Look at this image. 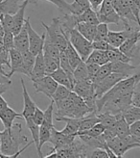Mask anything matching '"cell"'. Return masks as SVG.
Returning a JSON list of instances; mask_svg holds the SVG:
<instances>
[{
	"label": "cell",
	"mask_w": 140,
	"mask_h": 158,
	"mask_svg": "<svg viewBox=\"0 0 140 158\" xmlns=\"http://www.w3.org/2000/svg\"><path fill=\"white\" fill-rule=\"evenodd\" d=\"M28 142L27 137L23 134L22 124L17 123L13 124L11 128H5L1 131V145H0V152L4 155V158H14L18 157L30 145L34 143L29 142L24 146V148L19 149L20 145Z\"/></svg>",
	"instance_id": "1"
},
{
	"label": "cell",
	"mask_w": 140,
	"mask_h": 158,
	"mask_svg": "<svg viewBox=\"0 0 140 158\" xmlns=\"http://www.w3.org/2000/svg\"><path fill=\"white\" fill-rule=\"evenodd\" d=\"M56 117H69L82 118L84 116L93 112L87 105L84 100L75 94L73 91L69 94V96L60 103L57 104Z\"/></svg>",
	"instance_id": "2"
},
{
	"label": "cell",
	"mask_w": 140,
	"mask_h": 158,
	"mask_svg": "<svg viewBox=\"0 0 140 158\" xmlns=\"http://www.w3.org/2000/svg\"><path fill=\"white\" fill-rule=\"evenodd\" d=\"M64 34L66 35L69 42L74 46V48L79 53L83 61H87L88 55L93 50L92 42L85 39L76 28H64Z\"/></svg>",
	"instance_id": "3"
},
{
	"label": "cell",
	"mask_w": 140,
	"mask_h": 158,
	"mask_svg": "<svg viewBox=\"0 0 140 158\" xmlns=\"http://www.w3.org/2000/svg\"><path fill=\"white\" fill-rule=\"evenodd\" d=\"M41 24L44 26L46 30V33H45L46 36L58 45L60 51V52L65 51L67 43H68V39L66 35L64 34L63 26H61L60 19V18L53 19L50 25L45 24L44 22H41Z\"/></svg>",
	"instance_id": "4"
},
{
	"label": "cell",
	"mask_w": 140,
	"mask_h": 158,
	"mask_svg": "<svg viewBox=\"0 0 140 158\" xmlns=\"http://www.w3.org/2000/svg\"><path fill=\"white\" fill-rule=\"evenodd\" d=\"M107 145L115 153L116 157L118 158L124 156L125 153L131 148H140V145L130 134H129V135L125 137H117V136L112 137L107 141Z\"/></svg>",
	"instance_id": "5"
},
{
	"label": "cell",
	"mask_w": 140,
	"mask_h": 158,
	"mask_svg": "<svg viewBox=\"0 0 140 158\" xmlns=\"http://www.w3.org/2000/svg\"><path fill=\"white\" fill-rule=\"evenodd\" d=\"M96 13L99 22L107 24H118L121 20L119 14L114 9L112 0H104Z\"/></svg>",
	"instance_id": "6"
},
{
	"label": "cell",
	"mask_w": 140,
	"mask_h": 158,
	"mask_svg": "<svg viewBox=\"0 0 140 158\" xmlns=\"http://www.w3.org/2000/svg\"><path fill=\"white\" fill-rule=\"evenodd\" d=\"M33 86L36 90V93L43 94L47 98L52 99L53 94H54V93H55V91L57 90L59 84L54 80L50 75L46 74L43 77L34 81Z\"/></svg>",
	"instance_id": "7"
},
{
	"label": "cell",
	"mask_w": 140,
	"mask_h": 158,
	"mask_svg": "<svg viewBox=\"0 0 140 158\" xmlns=\"http://www.w3.org/2000/svg\"><path fill=\"white\" fill-rule=\"evenodd\" d=\"M124 78H126L124 75L115 73H111V74H108L107 76L103 78L102 80H100L99 82H97L95 84L93 83L94 88H95L96 98H101L107 91H110L115 84H117L120 80H122Z\"/></svg>",
	"instance_id": "8"
},
{
	"label": "cell",
	"mask_w": 140,
	"mask_h": 158,
	"mask_svg": "<svg viewBox=\"0 0 140 158\" xmlns=\"http://www.w3.org/2000/svg\"><path fill=\"white\" fill-rule=\"evenodd\" d=\"M139 26L134 28L131 27L130 24L125 25V29L121 31H108V36H107V43L110 45L114 47H120V45L126 41V40L131 35L134 34L135 31L139 30Z\"/></svg>",
	"instance_id": "9"
},
{
	"label": "cell",
	"mask_w": 140,
	"mask_h": 158,
	"mask_svg": "<svg viewBox=\"0 0 140 158\" xmlns=\"http://www.w3.org/2000/svg\"><path fill=\"white\" fill-rule=\"evenodd\" d=\"M25 23L27 26L28 36H29V50L32 52L35 56H37V53L43 49L45 33H43L41 36L40 34H37L33 29L32 25L30 24V18L26 19Z\"/></svg>",
	"instance_id": "10"
},
{
	"label": "cell",
	"mask_w": 140,
	"mask_h": 158,
	"mask_svg": "<svg viewBox=\"0 0 140 158\" xmlns=\"http://www.w3.org/2000/svg\"><path fill=\"white\" fill-rule=\"evenodd\" d=\"M20 82H21V87H22V94H23V111H22V118H24L25 122L30 121V120H33V115L34 112L36 110V103L34 102V100L31 98L30 94L26 89V86L24 84V79L21 78L20 79Z\"/></svg>",
	"instance_id": "11"
},
{
	"label": "cell",
	"mask_w": 140,
	"mask_h": 158,
	"mask_svg": "<svg viewBox=\"0 0 140 158\" xmlns=\"http://www.w3.org/2000/svg\"><path fill=\"white\" fill-rule=\"evenodd\" d=\"M76 136L77 135H66V134L55 129V127H54L51 132V137L49 142L53 145L52 148L59 149L68 147L75 140Z\"/></svg>",
	"instance_id": "12"
},
{
	"label": "cell",
	"mask_w": 140,
	"mask_h": 158,
	"mask_svg": "<svg viewBox=\"0 0 140 158\" xmlns=\"http://www.w3.org/2000/svg\"><path fill=\"white\" fill-rule=\"evenodd\" d=\"M139 30L135 31L134 34H131L119 47V49L123 53H125L127 56H129L130 58L136 57L138 55V53H139V51H140L139 46L137 45V44L139 42L138 41V32H139Z\"/></svg>",
	"instance_id": "13"
},
{
	"label": "cell",
	"mask_w": 140,
	"mask_h": 158,
	"mask_svg": "<svg viewBox=\"0 0 140 158\" xmlns=\"http://www.w3.org/2000/svg\"><path fill=\"white\" fill-rule=\"evenodd\" d=\"M55 120L57 122L66 123L65 127L63 130H60L63 133L66 134V135H77V133L80 130L82 118H69V117H56Z\"/></svg>",
	"instance_id": "14"
},
{
	"label": "cell",
	"mask_w": 140,
	"mask_h": 158,
	"mask_svg": "<svg viewBox=\"0 0 140 158\" xmlns=\"http://www.w3.org/2000/svg\"><path fill=\"white\" fill-rule=\"evenodd\" d=\"M14 47L19 50L21 53H24L29 50V36L26 23L21 28L19 32L14 35Z\"/></svg>",
	"instance_id": "15"
},
{
	"label": "cell",
	"mask_w": 140,
	"mask_h": 158,
	"mask_svg": "<svg viewBox=\"0 0 140 158\" xmlns=\"http://www.w3.org/2000/svg\"><path fill=\"white\" fill-rule=\"evenodd\" d=\"M46 75V69H45V63H44V57H43V49L37 53L36 56L34 68L32 69V73L30 75V79L32 82L37 80L41 77Z\"/></svg>",
	"instance_id": "16"
},
{
	"label": "cell",
	"mask_w": 140,
	"mask_h": 158,
	"mask_svg": "<svg viewBox=\"0 0 140 158\" xmlns=\"http://www.w3.org/2000/svg\"><path fill=\"white\" fill-rule=\"evenodd\" d=\"M22 118V114L14 111V110L11 108L9 105H8L3 111L0 112V121L2 122L5 128H11L14 121L17 120V118Z\"/></svg>",
	"instance_id": "17"
},
{
	"label": "cell",
	"mask_w": 140,
	"mask_h": 158,
	"mask_svg": "<svg viewBox=\"0 0 140 158\" xmlns=\"http://www.w3.org/2000/svg\"><path fill=\"white\" fill-rule=\"evenodd\" d=\"M28 3H29V0H24L23 3L21 4L20 8L18 9V11L14 15H13V18H14L13 33H14V35H17L25 24L26 19L24 18V15H25V10H26V7L28 6Z\"/></svg>",
	"instance_id": "18"
},
{
	"label": "cell",
	"mask_w": 140,
	"mask_h": 158,
	"mask_svg": "<svg viewBox=\"0 0 140 158\" xmlns=\"http://www.w3.org/2000/svg\"><path fill=\"white\" fill-rule=\"evenodd\" d=\"M111 68V73H115L121 75H124L125 77H129L134 74V72L136 66L130 65V63L125 62H110Z\"/></svg>",
	"instance_id": "19"
},
{
	"label": "cell",
	"mask_w": 140,
	"mask_h": 158,
	"mask_svg": "<svg viewBox=\"0 0 140 158\" xmlns=\"http://www.w3.org/2000/svg\"><path fill=\"white\" fill-rule=\"evenodd\" d=\"M9 54H10V72L8 76L11 77L12 75H14V73H18V70L19 69V68L22 65V61H23V55L22 53L18 50L17 48H11L9 50Z\"/></svg>",
	"instance_id": "20"
},
{
	"label": "cell",
	"mask_w": 140,
	"mask_h": 158,
	"mask_svg": "<svg viewBox=\"0 0 140 158\" xmlns=\"http://www.w3.org/2000/svg\"><path fill=\"white\" fill-rule=\"evenodd\" d=\"M22 55H23L22 65L19 68V69L18 70V73L25 74L26 76L30 77L31 73H32V69L34 68L36 56L30 50H28V51H26L24 53H22Z\"/></svg>",
	"instance_id": "21"
},
{
	"label": "cell",
	"mask_w": 140,
	"mask_h": 158,
	"mask_svg": "<svg viewBox=\"0 0 140 158\" xmlns=\"http://www.w3.org/2000/svg\"><path fill=\"white\" fill-rule=\"evenodd\" d=\"M48 75H50L59 85H64L71 91L73 90L74 82L72 81V79L69 77V75L60 67H59L55 72H53L51 74H48Z\"/></svg>",
	"instance_id": "22"
},
{
	"label": "cell",
	"mask_w": 140,
	"mask_h": 158,
	"mask_svg": "<svg viewBox=\"0 0 140 158\" xmlns=\"http://www.w3.org/2000/svg\"><path fill=\"white\" fill-rule=\"evenodd\" d=\"M24 0H0V14L14 15Z\"/></svg>",
	"instance_id": "23"
},
{
	"label": "cell",
	"mask_w": 140,
	"mask_h": 158,
	"mask_svg": "<svg viewBox=\"0 0 140 158\" xmlns=\"http://www.w3.org/2000/svg\"><path fill=\"white\" fill-rule=\"evenodd\" d=\"M79 32L88 41L93 42V40L95 38L96 35V24H91V23L88 22H79L77 23V25L75 27Z\"/></svg>",
	"instance_id": "24"
},
{
	"label": "cell",
	"mask_w": 140,
	"mask_h": 158,
	"mask_svg": "<svg viewBox=\"0 0 140 158\" xmlns=\"http://www.w3.org/2000/svg\"><path fill=\"white\" fill-rule=\"evenodd\" d=\"M76 22H88L91 23V24H99V19L97 17V13L92 9V8H88L84 12H83L80 15H74Z\"/></svg>",
	"instance_id": "25"
},
{
	"label": "cell",
	"mask_w": 140,
	"mask_h": 158,
	"mask_svg": "<svg viewBox=\"0 0 140 158\" xmlns=\"http://www.w3.org/2000/svg\"><path fill=\"white\" fill-rule=\"evenodd\" d=\"M108 62L110 60H108L107 51L97 49H93L85 61V63H92V64H97L99 66H103Z\"/></svg>",
	"instance_id": "26"
},
{
	"label": "cell",
	"mask_w": 140,
	"mask_h": 158,
	"mask_svg": "<svg viewBox=\"0 0 140 158\" xmlns=\"http://www.w3.org/2000/svg\"><path fill=\"white\" fill-rule=\"evenodd\" d=\"M107 57L110 62H125V63H130L131 58H130L129 56L125 53H123L118 47H114L110 45L108 48L107 50Z\"/></svg>",
	"instance_id": "27"
},
{
	"label": "cell",
	"mask_w": 140,
	"mask_h": 158,
	"mask_svg": "<svg viewBox=\"0 0 140 158\" xmlns=\"http://www.w3.org/2000/svg\"><path fill=\"white\" fill-rule=\"evenodd\" d=\"M123 117L129 124L134 123L136 121H140V107L134 104L130 105L127 109L122 112Z\"/></svg>",
	"instance_id": "28"
},
{
	"label": "cell",
	"mask_w": 140,
	"mask_h": 158,
	"mask_svg": "<svg viewBox=\"0 0 140 158\" xmlns=\"http://www.w3.org/2000/svg\"><path fill=\"white\" fill-rule=\"evenodd\" d=\"M64 52H65L66 56L68 58L69 64H70V66H71V68L73 69L83 61L82 58H81V56L79 55V53L77 52V50L74 48V46L71 44V43L69 42V40H68L67 46H66V49H65Z\"/></svg>",
	"instance_id": "29"
},
{
	"label": "cell",
	"mask_w": 140,
	"mask_h": 158,
	"mask_svg": "<svg viewBox=\"0 0 140 158\" xmlns=\"http://www.w3.org/2000/svg\"><path fill=\"white\" fill-rule=\"evenodd\" d=\"M69 7L70 14L73 15H80L88 8H91L88 0H73V2L69 4Z\"/></svg>",
	"instance_id": "30"
},
{
	"label": "cell",
	"mask_w": 140,
	"mask_h": 158,
	"mask_svg": "<svg viewBox=\"0 0 140 158\" xmlns=\"http://www.w3.org/2000/svg\"><path fill=\"white\" fill-rule=\"evenodd\" d=\"M73 75L75 78V81H83L87 80L88 78V67L87 63L84 61H82L79 65H78L74 69H73Z\"/></svg>",
	"instance_id": "31"
},
{
	"label": "cell",
	"mask_w": 140,
	"mask_h": 158,
	"mask_svg": "<svg viewBox=\"0 0 140 158\" xmlns=\"http://www.w3.org/2000/svg\"><path fill=\"white\" fill-rule=\"evenodd\" d=\"M98 116L100 118V123L105 126L106 129H107V128H111L114 125L116 120H117L118 114L114 115L110 112H100L98 113Z\"/></svg>",
	"instance_id": "32"
},
{
	"label": "cell",
	"mask_w": 140,
	"mask_h": 158,
	"mask_svg": "<svg viewBox=\"0 0 140 158\" xmlns=\"http://www.w3.org/2000/svg\"><path fill=\"white\" fill-rule=\"evenodd\" d=\"M72 91L68 89L67 87H65L64 85H59L57 90L55 91V93H54L53 97H52V99L54 100V102H55V105L60 103L61 101H64L69 96V94Z\"/></svg>",
	"instance_id": "33"
},
{
	"label": "cell",
	"mask_w": 140,
	"mask_h": 158,
	"mask_svg": "<svg viewBox=\"0 0 140 158\" xmlns=\"http://www.w3.org/2000/svg\"><path fill=\"white\" fill-rule=\"evenodd\" d=\"M105 126L101 123H96L94 126H92L91 128L84 130V131H79L77 133V135H80V134H83V135H87V136H90V137H98L100 135H102L105 131Z\"/></svg>",
	"instance_id": "34"
},
{
	"label": "cell",
	"mask_w": 140,
	"mask_h": 158,
	"mask_svg": "<svg viewBox=\"0 0 140 158\" xmlns=\"http://www.w3.org/2000/svg\"><path fill=\"white\" fill-rule=\"evenodd\" d=\"M43 57H44V63H45L46 74H51L60 67V61L52 58L48 54L43 53Z\"/></svg>",
	"instance_id": "35"
},
{
	"label": "cell",
	"mask_w": 140,
	"mask_h": 158,
	"mask_svg": "<svg viewBox=\"0 0 140 158\" xmlns=\"http://www.w3.org/2000/svg\"><path fill=\"white\" fill-rule=\"evenodd\" d=\"M108 26L107 23L100 22L97 24L96 28V35L93 41H107V36H108Z\"/></svg>",
	"instance_id": "36"
},
{
	"label": "cell",
	"mask_w": 140,
	"mask_h": 158,
	"mask_svg": "<svg viewBox=\"0 0 140 158\" xmlns=\"http://www.w3.org/2000/svg\"><path fill=\"white\" fill-rule=\"evenodd\" d=\"M0 21L4 31H14V18L13 15L9 14H0Z\"/></svg>",
	"instance_id": "37"
},
{
	"label": "cell",
	"mask_w": 140,
	"mask_h": 158,
	"mask_svg": "<svg viewBox=\"0 0 140 158\" xmlns=\"http://www.w3.org/2000/svg\"><path fill=\"white\" fill-rule=\"evenodd\" d=\"M111 68L110 62H108V63H107V64L100 67L96 76L92 80V83L95 84V83L99 82L100 80H102L103 78H105L106 76H107L108 74H111Z\"/></svg>",
	"instance_id": "38"
},
{
	"label": "cell",
	"mask_w": 140,
	"mask_h": 158,
	"mask_svg": "<svg viewBox=\"0 0 140 158\" xmlns=\"http://www.w3.org/2000/svg\"><path fill=\"white\" fill-rule=\"evenodd\" d=\"M129 4L140 28V0H129Z\"/></svg>",
	"instance_id": "39"
},
{
	"label": "cell",
	"mask_w": 140,
	"mask_h": 158,
	"mask_svg": "<svg viewBox=\"0 0 140 158\" xmlns=\"http://www.w3.org/2000/svg\"><path fill=\"white\" fill-rule=\"evenodd\" d=\"M130 134L140 145V121H136L130 124Z\"/></svg>",
	"instance_id": "40"
},
{
	"label": "cell",
	"mask_w": 140,
	"mask_h": 158,
	"mask_svg": "<svg viewBox=\"0 0 140 158\" xmlns=\"http://www.w3.org/2000/svg\"><path fill=\"white\" fill-rule=\"evenodd\" d=\"M14 35L13 32H11V31H4L3 43H4V46L6 49L10 50L14 47Z\"/></svg>",
	"instance_id": "41"
},
{
	"label": "cell",
	"mask_w": 140,
	"mask_h": 158,
	"mask_svg": "<svg viewBox=\"0 0 140 158\" xmlns=\"http://www.w3.org/2000/svg\"><path fill=\"white\" fill-rule=\"evenodd\" d=\"M46 1H49L52 4L56 5L60 12H64V14H70L69 3L66 2V0H46Z\"/></svg>",
	"instance_id": "42"
},
{
	"label": "cell",
	"mask_w": 140,
	"mask_h": 158,
	"mask_svg": "<svg viewBox=\"0 0 140 158\" xmlns=\"http://www.w3.org/2000/svg\"><path fill=\"white\" fill-rule=\"evenodd\" d=\"M44 120V112L41 109H40L37 106L36 107V110L33 115V121L35 122L36 124H37L38 126H41L42 122Z\"/></svg>",
	"instance_id": "43"
},
{
	"label": "cell",
	"mask_w": 140,
	"mask_h": 158,
	"mask_svg": "<svg viewBox=\"0 0 140 158\" xmlns=\"http://www.w3.org/2000/svg\"><path fill=\"white\" fill-rule=\"evenodd\" d=\"M87 67H88V78L92 81L94 77L96 76L98 70L101 66L97 64H92V63H87Z\"/></svg>",
	"instance_id": "44"
},
{
	"label": "cell",
	"mask_w": 140,
	"mask_h": 158,
	"mask_svg": "<svg viewBox=\"0 0 140 158\" xmlns=\"http://www.w3.org/2000/svg\"><path fill=\"white\" fill-rule=\"evenodd\" d=\"M133 104L140 107V80L134 86L133 93Z\"/></svg>",
	"instance_id": "45"
},
{
	"label": "cell",
	"mask_w": 140,
	"mask_h": 158,
	"mask_svg": "<svg viewBox=\"0 0 140 158\" xmlns=\"http://www.w3.org/2000/svg\"><path fill=\"white\" fill-rule=\"evenodd\" d=\"M89 157H93V158H110V155L107 152V151L105 148H94L91 152Z\"/></svg>",
	"instance_id": "46"
},
{
	"label": "cell",
	"mask_w": 140,
	"mask_h": 158,
	"mask_svg": "<svg viewBox=\"0 0 140 158\" xmlns=\"http://www.w3.org/2000/svg\"><path fill=\"white\" fill-rule=\"evenodd\" d=\"M108 46H110V44L107 43V41H93L92 42V48L93 49L107 51Z\"/></svg>",
	"instance_id": "47"
},
{
	"label": "cell",
	"mask_w": 140,
	"mask_h": 158,
	"mask_svg": "<svg viewBox=\"0 0 140 158\" xmlns=\"http://www.w3.org/2000/svg\"><path fill=\"white\" fill-rule=\"evenodd\" d=\"M89 1V4H90V7L92 8L93 10H94L95 12L99 9L101 4L103 3L104 0H88Z\"/></svg>",
	"instance_id": "48"
},
{
	"label": "cell",
	"mask_w": 140,
	"mask_h": 158,
	"mask_svg": "<svg viewBox=\"0 0 140 158\" xmlns=\"http://www.w3.org/2000/svg\"><path fill=\"white\" fill-rule=\"evenodd\" d=\"M2 83L11 85L12 84V81L10 80V77H8L7 75H5V74L0 73V84H2Z\"/></svg>",
	"instance_id": "49"
},
{
	"label": "cell",
	"mask_w": 140,
	"mask_h": 158,
	"mask_svg": "<svg viewBox=\"0 0 140 158\" xmlns=\"http://www.w3.org/2000/svg\"><path fill=\"white\" fill-rule=\"evenodd\" d=\"M8 106V103L7 101L3 98L2 94H0V112L3 111V110Z\"/></svg>",
	"instance_id": "50"
},
{
	"label": "cell",
	"mask_w": 140,
	"mask_h": 158,
	"mask_svg": "<svg viewBox=\"0 0 140 158\" xmlns=\"http://www.w3.org/2000/svg\"><path fill=\"white\" fill-rule=\"evenodd\" d=\"M134 75L136 77V83L140 80V64L135 67V69L134 72Z\"/></svg>",
	"instance_id": "51"
},
{
	"label": "cell",
	"mask_w": 140,
	"mask_h": 158,
	"mask_svg": "<svg viewBox=\"0 0 140 158\" xmlns=\"http://www.w3.org/2000/svg\"><path fill=\"white\" fill-rule=\"evenodd\" d=\"M8 88H9V84H5V83L0 84V94H3L8 90Z\"/></svg>",
	"instance_id": "52"
},
{
	"label": "cell",
	"mask_w": 140,
	"mask_h": 158,
	"mask_svg": "<svg viewBox=\"0 0 140 158\" xmlns=\"http://www.w3.org/2000/svg\"><path fill=\"white\" fill-rule=\"evenodd\" d=\"M0 145H1V131H0Z\"/></svg>",
	"instance_id": "53"
},
{
	"label": "cell",
	"mask_w": 140,
	"mask_h": 158,
	"mask_svg": "<svg viewBox=\"0 0 140 158\" xmlns=\"http://www.w3.org/2000/svg\"><path fill=\"white\" fill-rule=\"evenodd\" d=\"M0 73H2V72H1V69H0Z\"/></svg>",
	"instance_id": "54"
}]
</instances>
